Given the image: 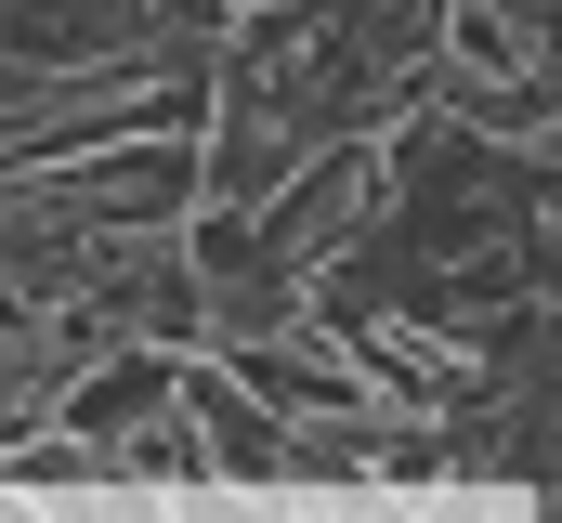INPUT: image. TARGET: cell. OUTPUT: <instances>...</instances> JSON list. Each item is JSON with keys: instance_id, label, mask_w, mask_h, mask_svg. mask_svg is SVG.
<instances>
[{"instance_id": "cell-1", "label": "cell", "mask_w": 562, "mask_h": 523, "mask_svg": "<svg viewBox=\"0 0 562 523\" xmlns=\"http://www.w3.org/2000/svg\"><path fill=\"white\" fill-rule=\"evenodd\" d=\"M524 288H550V144H497V131L406 105L380 131V197L301 275V327L380 314V327H419L458 354Z\"/></svg>"}, {"instance_id": "cell-2", "label": "cell", "mask_w": 562, "mask_h": 523, "mask_svg": "<svg viewBox=\"0 0 562 523\" xmlns=\"http://www.w3.org/2000/svg\"><path fill=\"white\" fill-rule=\"evenodd\" d=\"M550 288H524V301H497L471 341H458V380L431 405V445H445V485H524V498H550Z\"/></svg>"}, {"instance_id": "cell-3", "label": "cell", "mask_w": 562, "mask_h": 523, "mask_svg": "<svg viewBox=\"0 0 562 523\" xmlns=\"http://www.w3.org/2000/svg\"><path fill=\"white\" fill-rule=\"evenodd\" d=\"M170 405L196 419V458H210L223 485H288V419H276L249 380H236L223 354H210V367L183 354V367H170Z\"/></svg>"}, {"instance_id": "cell-4", "label": "cell", "mask_w": 562, "mask_h": 523, "mask_svg": "<svg viewBox=\"0 0 562 523\" xmlns=\"http://www.w3.org/2000/svg\"><path fill=\"white\" fill-rule=\"evenodd\" d=\"M419 105L458 131H497V144H550V79H484V66H419Z\"/></svg>"}, {"instance_id": "cell-5", "label": "cell", "mask_w": 562, "mask_h": 523, "mask_svg": "<svg viewBox=\"0 0 562 523\" xmlns=\"http://www.w3.org/2000/svg\"><path fill=\"white\" fill-rule=\"evenodd\" d=\"M105 485H210V458H196V419H183V405H144L132 432L105 445Z\"/></svg>"}]
</instances>
